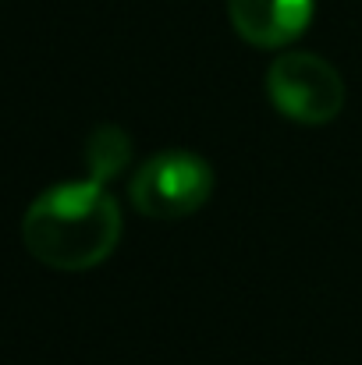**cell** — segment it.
I'll return each mask as SVG.
<instances>
[{
  "instance_id": "cell-1",
  "label": "cell",
  "mask_w": 362,
  "mask_h": 365,
  "mask_svg": "<svg viewBox=\"0 0 362 365\" xmlns=\"http://www.w3.org/2000/svg\"><path fill=\"white\" fill-rule=\"evenodd\" d=\"M21 242L32 259L61 273H82L114 255L121 206L104 181H64L39 192L21 217Z\"/></svg>"
},
{
  "instance_id": "cell-2",
  "label": "cell",
  "mask_w": 362,
  "mask_h": 365,
  "mask_svg": "<svg viewBox=\"0 0 362 365\" xmlns=\"http://www.w3.org/2000/svg\"><path fill=\"white\" fill-rule=\"evenodd\" d=\"M213 195V167L188 149L153 153L131 178L128 199L146 220H185Z\"/></svg>"
},
{
  "instance_id": "cell-3",
  "label": "cell",
  "mask_w": 362,
  "mask_h": 365,
  "mask_svg": "<svg viewBox=\"0 0 362 365\" xmlns=\"http://www.w3.org/2000/svg\"><path fill=\"white\" fill-rule=\"evenodd\" d=\"M266 96L295 124H331L345 110V78L309 50H284L266 71Z\"/></svg>"
},
{
  "instance_id": "cell-4",
  "label": "cell",
  "mask_w": 362,
  "mask_h": 365,
  "mask_svg": "<svg viewBox=\"0 0 362 365\" xmlns=\"http://www.w3.org/2000/svg\"><path fill=\"white\" fill-rule=\"evenodd\" d=\"M316 0H228V18L256 50H284L313 21Z\"/></svg>"
},
{
  "instance_id": "cell-5",
  "label": "cell",
  "mask_w": 362,
  "mask_h": 365,
  "mask_svg": "<svg viewBox=\"0 0 362 365\" xmlns=\"http://www.w3.org/2000/svg\"><path fill=\"white\" fill-rule=\"evenodd\" d=\"M131 160V138L124 135V128L118 124H100L89 142H86V163H89V178L93 181H111Z\"/></svg>"
}]
</instances>
